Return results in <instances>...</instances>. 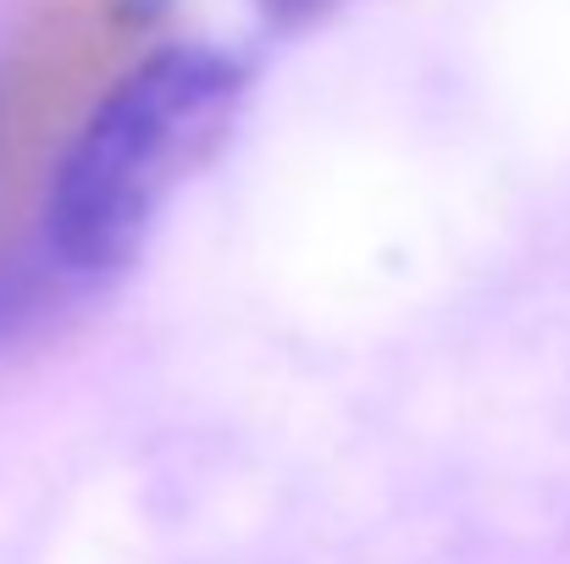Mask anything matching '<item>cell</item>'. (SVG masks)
<instances>
[{
  "label": "cell",
  "instance_id": "1",
  "mask_svg": "<svg viewBox=\"0 0 570 564\" xmlns=\"http://www.w3.org/2000/svg\"><path fill=\"white\" fill-rule=\"evenodd\" d=\"M249 67L210 44H167L128 67L72 133L45 199V238L61 271H117L173 188L216 150Z\"/></svg>",
  "mask_w": 570,
  "mask_h": 564
}]
</instances>
